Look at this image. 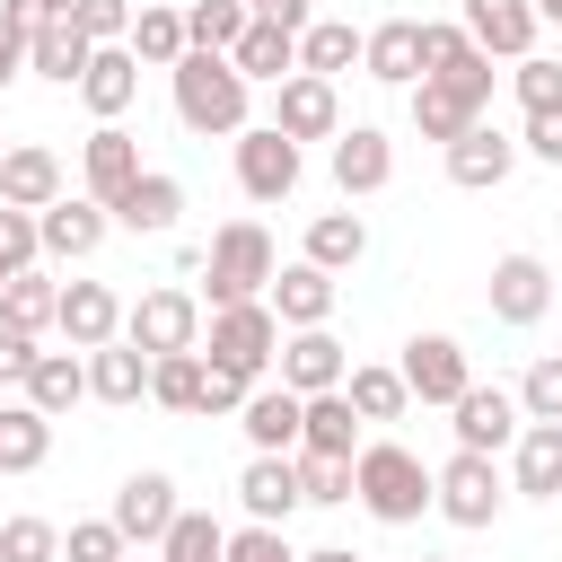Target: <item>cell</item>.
Returning a JSON list of instances; mask_svg holds the SVG:
<instances>
[{"label":"cell","mask_w":562,"mask_h":562,"mask_svg":"<svg viewBox=\"0 0 562 562\" xmlns=\"http://www.w3.org/2000/svg\"><path fill=\"white\" fill-rule=\"evenodd\" d=\"M167 88H176V123L193 132V140H237L246 132V105H255V79L228 61V53H184L176 70H167Z\"/></svg>","instance_id":"1"},{"label":"cell","mask_w":562,"mask_h":562,"mask_svg":"<svg viewBox=\"0 0 562 562\" xmlns=\"http://www.w3.org/2000/svg\"><path fill=\"white\" fill-rule=\"evenodd\" d=\"M351 474H360V509H369L378 527H413V518L430 509V465H422L404 439H369V448L351 457Z\"/></svg>","instance_id":"2"},{"label":"cell","mask_w":562,"mask_h":562,"mask_svg":"<svg viewBox=\"0 0 562 562\" xmlns=\"http://www.w3.org/2000/svg\"><path fill=\"white\" fill-rule=\"evenodd\" d=\"M202 360H211V369H237V378L263 386V369L281 360V316H272V299L211 307V316H202Z\"/></svg>","instance_id":"3"},{"label":"cell","mask_w":562,"mask_h":562,"mask_svg":"<svg viewBox=\"0 0 562 562\" xmlns=\"http://www.w3.org/2000/svg\"><path fill=\"white\" fill-rule=\"evenodd\" d=\"M202 272H211V307H237V299H263V290H272L281 255H272L263 220H228V228L202 246Z\"/></svg>","instance_id":"4"},{"label":"cell","mask_w":562,"mask_h":562,"mask_svg":"<svg viewBox=\"0 0 562 562\" xmlns=\"http://www.w3.org/2000/svg\"><path fill=\"white\" fill-rule=\"evenodd\" d=\"M501 501H509V483H501V465H492V457H474V448H457V457L430 474V509H439L448 527H465V536H474V527H492V518H501Z\"/></svg>","instance_id":"5"},{"label":"cell","mask_w":562,"mask_h":562,"mask_svg":"<svg viewBox=\"0 0 562 562\" xmlns=\"http://www.w3.org/2000/svg\"><path fill=\"white\" fill-rule=\"evenodd\" d=\"M123 342H140L149 360L158 351H202V299L193 290H140L123 307Z\"/></svg>","instance_id":"6"},{"label":"cell","mask_w":562,"mask_h":562,"mask_svg":"<svg viewBox=\"0 0 562 562\" xmlns=\"http://www.w3.org/2000/svg\"><path fill=\"white\" fill-rule=\"evenodd\" d=\"M237 184H246V202H290L299 193V140L281 123H246L237 132Z\"/></svg>","instance_id":"7"},{"label":"cell","mask_w":562,"mask_h":562,"mask_svg":"<svg viewBox=\"0 0 562 562\" xmlns=\"http://www.w3.org/2000/svg\"><path fill=\"white\" fill-rule=\"evenodd\" d=\"M395 369H404L413 404H457V395L474 386V360H465V342H457V334H413Z\"/></svg>","instance_id":"8"},{"label":"cell","mask_w":562,"mask_h":562,"mask_svg":"<svg viewBox=\"0 0 562 562\" xmlns=\"http://www.w3.org/2000/svg\"><path fill=\"white\" fill-rule=\"evenodd\" d=\"M457 422V448H474V457H501V448H518V430H527V404L509 395V386H465L457 404H448Z\"/></svg>","instance_id":"9"},{"label":"cell","mask_w":562,"mask_h":562,"mask_svg":"<svg viewBox=\"0 0 562 562\" xmlns=\"http://www.w3.org/2000/svg\"><path fill=\"white\" fill-rule=\"evenodd\" d=\"M272 123H281L290 140H334V132H342V97H334V79L290 70V79L272 88Z\"/></svg>","instance_id":"10"},{"label":"cell","mask_w":562,"mask_h":562,"mask_svg":"<svg viewBox=\"0 0 562 562\" xmlns=\"http://www.w3.org/2000/svg\"><path fill=\"white\" fill-rule=\"evenodd\" d=\"M140 176H149V167H140V140H132L123 123H97V132H88V149H79V184H88V193L114 211V202H123Z\"/></svg>","instance_id":"11"},{"label":"cell","mask_w":562,"mask_h":562,"mask_svg":"<svg viewBox=\"0 0 562 562\" xmlns=\"http://www.w3.org/2000/svg\"><path fill=\"white\" fill-rule=\"evenodd\" d=\"M35 228H44V255H53V263H88V255L105 246L114 211H105L97 193H61L53 211H35Z\"/></svg>","instance_id":"12"},{"label":"cell","mask_w":562,"mask_h":562,"mask_svg":"<svg viewBox=\"0 0 562 562\" xmlns=\"http://www.w3.org/2000/svg\"><path fill=\"white\" fill-rule=\"evenodd\" d=\"M237 430H246V448H255V457H299L307 395H299V386H255V395H246V413H237Z\"/></svg>","instance_id":"13"},{"label":"cell","mask_w":562,"mask_h":562,"mask_svg":"<svg viewBox=\"0 0 562 562\" xmlns=\"http://www.w3.org/2000/svg\"><path fill=\"white\" fill-rule=\"evenodd\" d=\"M176 509H184V501H176V474L140 465V474H123V492H114V509H105V518H114L132 544H158V536L176 527Z\"/></svg>","instance_id":"14"},{"label":"cell","mask_w":562,"mask_h":562,"mask_svg":"<svg viewBox=\"0 0 562 562\" xmlns=\"http://www.w3.org/2000/svg\"><path fill=\"white\" fill-rule=\"evenodd\" d=\"M509 167H518V140H509L501 123H465V132L448 140V184H465V193L509 184Z\"/></svg>","instance_id":"15"},{"label":"cell","mask_w":562,"mask_h":562,"mask_svg":"<svg viewBox=\"0 0 562 562\" xmlns=\"http://www.w3.org/2000/svg\"><path fill=\"white\" fill-rule=\"evenodd\" d=\"M457 26H465L492 61H527L544 18H536V0H465V18H457Z\"/></svg>","instance_id":"16"},{"label":"cell","mask_w":562,"mask_h":562,"mask_svg":"<svg viewBox=\"0 0 562 562\" xmlns=\"http://www.w3.org/2000/svg\"><path fill=\"white\" fill-rule=\"evenodd\" d=\"M53 334H61L70 351H97V342L123 334V299H114L105 281H61V316H53Z\"/></svg>","instance_id":"17"},{"label":"cell","mask_w":562,"mask_h":562,"mask_svg":"<svg viewBox=\"0 0 562 562\" xmlns=\"http://www.w3.org/2000/svg\"><path fill=\"white\" fill-rule=\"evenodd\" d=\"M553 290H562V281H553L536 255H501V263H492V316H501V325H536V316L553 307Z\"/></svg>","instance_id":"18"},{"label":"cell","mask_w":562,"mask_h":562,"mask_svg":"<svg viewBox=\"0 0 562 562\" xmlns=\"http://www.w3.org/2000/svg\"><path fill=\"white\" fill-rule=\"evenodd\" d=\"M281 386H299V395H325V386H342L351 378V360H342V342L325 334V325H299L290 342H281Z\"/></svg>","instance_id":"19"},{"label":"cell","mask_w":562,"mask_h":562,"mask_svg":"<svg viewBox=\"0 0 562 562\" xmlns=\"http://www.w3.org/2000/svg\"><path fill=\"white\" fill-rule=\"evenodd\" d=\"M237 501H246V518H263V527H290V509H307V492H299V457H246V474H237Z\"/></svg>","instance_id":"20"},{"label":"cell","mask_w":562,"mask_h":562,"mask_svg":"<svg viewBox=\"0 0 562 562\" xmlns=\"http://www.w3.org/2000/svg\"><path fill=\"white\" fill-rule=\"evenodd\" d=\"M79 97H88V114H97V123H123V114H132V97H140V53H132V44H97V61H88Z\"/></svg>","instance_id":"21"},{"label":"cell","mask_w":562,"mask_h":562,"mask_svg":"<svg viewBox=\"0 0 562 562\" xmlns=\"http://www.w3.org/2000/svg\"><path fill=\"white\" fill-rule=\"evenodd\" d=\"M263 299H272V316H281L290 334H299V325H325V316H334V272L299 255V263H281V272H272V290H263Z\"/></svg>","instance_id":"22"},{"label":"cell","mask_w":562,"mask_h":562,"mask_svg":"<svg viewBox=\"0 0 562 562\" xmlns=\"http://www.w3.org/2000/svg\"><path fill=\"white\" fill-rule=\"evenodd\" d=\"M0 202L53 211V202H61V158H53L44 140H9V158H0Z\"/></svg>","instance_id":"23"},{"label":"cell","mask_w":562,"mask_h":562,"mask_svg":"<svg viewBox=\"0 0 562 562\" xmlns=\"http://www.w3.org/2000/svg\"><path fill=\"white\" fill-rule=\"evenodd\" d=\"M88 61H97V35H88L79 18H53V26L26 44V70H35V79H53V88H79V79H88Z\"/></svg>","instance_id":"24"},{"label":"cell","mask_w":562,"mask_h":562,"mask_svg":"<svg viewBox=\"0 0 562 562\" xmlns=\"http://www.w3.org/2000/svg\"><path fill=\"white\" fill-rule=\"evenodd\" d=\"M386 176H395V140H386L378 123L334 132V184H342V193H378Z\"/></svg>","instance_id":"25"},{"label":"cell","mask_w":562,"mask_h":562,"mask_svg":"<svg viewBox=\"0 0 562 562\" xmlns=\"http://www.w3.org/2000/svg\"><path fill=\"white\" fill-rule=\"evenodd\" d=\"M509 492H518V501H562V422H527V430H518Z\"/></svg>","instance_id":"26"},{"label":"cell","mask_w":562,"mask_h":562,"mask_svg":"<svg viewBox=\"0 0 562 562\" xmlns=\"http://www.w3.org/2000/svg\"><path fill=\"white\" fill-rule=\"evenodd\" d=\"M360 70L386 79V88H413V79H422V18H386V26H369Z\"/></svg>","instance_id":"27"},{"label":"cell","mask_w":562,"mask_h":562,"mask_svg":"<svg viewBox=\"0 0 562 562\" xmlns=\"http://www.w3.org/2000/svg\"><path fill=\"white\" fill-rule=\"evenodd\" d=\"M88 395H97V404H140V395H149V351L123 342V334L97 342V351H88Z\"/></svg>","instance_id":"28"},{"label":"cell","mask_w":562,"mask_h":562,"mask_svg":"<svg viewBox=\"0 0 562 562\" xmlns=\"http://www.w3.org/2000/svg\"><path fill=\"white\" fill-rule=\"evenodd\" d=\"M228 61H237L246 79H272V88H281V79L299 70V35H290L281 18H246V35L228 44Z\"/></svg>","instance_id":"29"},{"label":"cell","mask_w":562,"mask_h":562,"mask_svg":"<svg viewBox=\"0 0 562 562\" xmlns=\"http://www.w3.org/2000/svg\"><path fill=\"white\" fill-rule=\"evenodd\" d=\"M176 211H184V184H176L167 167H149V176L114 202V228H132V237H167V228H176Z\"/></svg>","instance_id":"30"},{"label":"cell","mask_w":562,"mask_h":562,"mask_svg":"<svg viewBox=\"0 0 562 562\" xmlns=\"http://www.w3.org/2000/svg\"><path fill=\"white\" fill-rule=\"evenodd\" d=\"M18 386H26V404H35V413H53V422H61V413L88 395V351H35V369H26Z\"/></svg>","instance_id":"31"},{"label":"cell","mask_w":562,"mask_h":562,"mask_svg":"<svg viewBox=\"0 0 562 562\" xmlns=\"http://www.w3.org/2000/svg\"><path fill=\"white\" fill-rule=\"evenodd\" d=\"M465 123H483V105H474L465 88H448V79H413V132H422V140L448 149Z\"/></svg>","instance_id":"32"},{"label":"cell","mask_w":562,"mask_h":562,"mask_svg":"<svg viewBox=\"0 0 562 562\" xmlns=\"http://www.w3.org/2000/svg\"><path fill=\"white\" fill-rule=\"evenodd\" d=\"M299 448H316V457H360V413H351L342 386L307 395V430H299Z\"/></svg>","instance_id":"33"},{"label":"cell","mask_w":562,"mask_h":562,"mask_svg":"<svg viewBox=\"0 0 562 562\" xmlns=\"http://www.w3.org/2000/svg\"><path fill=\"white\" fill-rule=\"evenodd\" d=\"M44 457H53V413L0 404V474H35Z\"/></svg>","instance_id":"34"},{"label":"cell","mask_w":562,"mask_h":562,"mask_svg":"<svg viewBox=\"0 0 562 562\" xmlns=\"http://www.w3.org/2000/svg\"><path fill=\"white\" fill-rule=\"evenodd\" d=\"M360 255H369V220H360V211H316V220H307V263L351 272Z\"/></svg>","instance_id":"35"},{"label":"cell","mask_w":562,"mask_h":562,"mask_svg":"<svg viewBox=\"0 0 562 562\" xmlns=\"http://www.w3.org/2000/svg\"><path fill=\"white\" fill-rule=\"evenodd\" d=\"M202 386H211V360H202V351H158V360H149V404L202 413Z\"/></svg>","instance_id":"36"},{"label":"cell","mask_w":562,"mask_h":562,"mask_svg":"<svg viewBox=\"0 0 562 562\" xmlns=\"http://www.w3.org/2000/svg\"><path fill=\"white\" fill-rule=\"evenodd\" d=\"M0 316H9V325H26V334H44V325L61 316V281H44V263L9 272V281H0Z\"/></svg>","instance_id":"37"},{"label":"cell","mask_w":562,"mask_h":562,"mask_svg":"<svg viewBox=\"0 0 562 562\" xmlns=\"http://www.w3.org/2000/svg\"><path fill=\"white\" fill-rule=\"evenodd\" d=\"M360 26H342V18H316L307 35H299V70H316V79H342L351 61H360Z\"/></svg>","instance_id":"38"},{"label":"cell","mask_w":562,"mask_h":562,"mask_svg":"<svg viewBox=\"0 0 562 562\" xmlns=\"http://www.w3.org/2000/svg\"><path fill=\"white\" fill-rule=\"evenodd\" d=\"M158 562H228V527L211 509H176V527L158 536Z\"/></svg>","instance_id":"39"},{"label":"cell","mask_w":562,"mask_h":562,"mask_svg":"<svg viewBox=\"0 0 562 562\" xmlns=\"http://www.w3.org/2000/svg\"><path fill=\"white\" fill-rule=\"evenodd\" d=\"M132 53H140L149 70H176V61L193 53V35H184V9H140V18H132Z\"/></svg>","instance_id":"40"},{"label":"cell","mask_w":562,"mask_h":562,"mask_svg":"<svg viewBox=\"0 0 562 562\" xmlns=\"http://www.w3.org/2000/svg\"><path fill=\"white\" fill-rule=\"evenodd\" d=\"M342 395H351V413H360V422H404V404H413L404 369H351V378H342Z\"/></svg>","instance_id":"41"},{"label":"cell","mask_w":562,"mask_h":562,"mask_svg":"<svg viewBox=\"0 0 562 562\" xmlns=\"http://www.w3.org/2000/svg\"><path fill=\"white\" fill-rule=\"evenodd\" d=\"M299 492H307L316 509H342V501H360V474H351V457H316V448H299Z\"/></svg>","instance_id":"42"},{"label":"cell","mask_w":562,"mask_h":562,"mask_svg":"<svg viewBox=\"0 0 562 562\" xmlns=\"http://www.w3.org/2000/svg\"><path fill=\"white\" fill-rule=\"evenodd\" d=\"M246 18H255V0H193V9H184V35H193L202 53H228V44L246 35Z\"/></svg>","instance_id":"43"},{"label":"cell","mask_w":562,"mask_h":562,"mask_svg":"<svg viewBox=\"0 0 562 562\" xmlns=\"http://www.w3.org/2000/svg\"><path fill=\"white\" fill-rule=\"evenodd\" d=\"M123 553H132V536L114 518H70V536H61V562H123Z\"/></svg>","instance_id":"44"},{"label":"cell","mask_w":562,"mask_h":562,"mask_svg":"<svg viewBox=\"0 0 562 562\" xmlns=\"http://www.w3.org/2000/svg\"><path fill=\"white\" fill-rule=\"evenodd\" d=\"M0 562H61V527L53 518H0Z\"/></svg>","instance_id":"45"},{"label":"cell","mask_w":562,"mask_h":562,"mask_svg":"<svg viewBox=\"0 0 562 562\" xmlns=\"http://www.w3.org/2000/svg\"><path fill=\"white\" fill-rule=\"evenodd\" d=\"M509 88H518V105H527V114H553V105H562V61L527 53V61H509Z\"/></svg>","instance_id":"46"},{"label":"cell","mask_w":562,"mask_h":562,"mask_svg":"<svg viewBox=\"0 0 562 562\" xmlns=\"http://www.w3.org/2000/svg\"><path fill=\"white\" fill-rule=\"evenodd\" d=\"M26 263H44V228H35V211L0 202V272H26Z\"/></svg>","instance_id":"47"},{"label":"cell","mask_w":562,"mask_h":562,"mask_svg":"<svg viewBox=\"0 0 562 562\" xmlns=\"http://www.w3.org/2000/svg\"><path fill=\"white\" fill-rule=\"evenodd\" d=\"M518 404H527V422H562V351H544V360L518 378Z\"/></svg>","instance_id":"48"},{"label":"cell","mask_w":562,"mask_h":562,"mask_svg":"<svg viewBox=\"0 0 562 562\" xmlns=\"http://www.w3.org/2000/svg\"><path fill=\"white\" fill-rule=\"evenodd\" d=\"M228 562H307V553H299V544H290L281 527H263V518H246V527L228 536Z\"/></svg>","instance_id":"49"},{"label":"cell","mask_w":562,"mask_h":562,"mask_svg":"<svg viewBox=\"0 0 562 562\" xmlns=\"http://www.w3.org/2000/svg\"><path fill=\"white\" fill-rule=\"evenodd\" d=\"M132 18H140L132 0H79V26H88L97 44H132Z\"/></svg>","instance_id":"50"},{"label":"cell","mask_w":562,"mask_h":562,"mask_svg":"<svg viewBox=\"0 0 562 562\" xmlns=\"http://www.w3.org/2000/svg\"><path fill=\"white\" fill-rule=\"evenodd\" d=\"M518 149H527V158H544V167H562V105H553V114H527Z\"/></svg>","instance_id":"51"},{"label":"cell","mask_w":562,"mask_h":562,"mask_svg":"<svg viewBox=\"0 0 562 562\" xmlns=\"http://www.w3.org/2000/svg\"><path fill=\"white\" fill-rule=\"evenodd\" d=\"M246 395H255V378H237V369H211V386H202V413H246Z\"/></svg>","instance_id":"52"},{"label":"cell","mask_w":562,"mask_h":562,"mask_svg":"<svg viewBox=\"0 0 562 562\" xmlns=\"http://www.w3.org/2000/svg\"><path fill=\"white\" fill-rule=\"evenodd\" d=\"M26 369H35V334L0 316V378H26Z\"/></svg>","instance_id":"53"},{"label":"cell","mask_w":562,"mask_h":562,"mask_svg":"<svg viewBox=\"0 0 562 562\" xmlns=\"http://www.w3.org/2000/svg\"><path fill=\"white\" fill-rule=\"evenodd\" d=\"M0 18H9V26L26 35V44H35V35H44V26L61 18V9H53V0H0Z\"/></svg>","instance_id":"54"},{"label":"cell","mask_w":562,"mask_h":562,"mask_svg":"<svg viewBox=\"0 0 562 562\" xmlns=\"http://www.w3.org/2000/svg\"><path fill=\"white\" fill-rule=\"evenodd\" d=\"M255 18H281L290 35H307V26H316V18H307V0H255Z\"/></svg>","instance_id":"55"},{"label":"cell","mask_w":562,"mask_h":562,"mask_svg":"<svg viewBox=\"0 0 562 562\" xmlns=\"http://www.w3.org/2000/svg\"><path fill=\"white\" fill-rule=\"evenodd\" d=\"M18 70H26V35H18V26H9V18H0V88H9V79H18Z\"/></svg>","instance_id":"56"},{"label":"cell","mask_w":562,"mask_h":562,"mask_svg":"<svg viewBox=\"0 0 562 562\" xmlns=\"http://www.w3.org/2000/svg\"><path fill=\"white\" fill-rule=\"evenodd\" d=\"M307 562H360V553H351V544H316Z\"/></svg>","instance_id":"57"},{"label":"cell","mask_w":562,"mask_h":562,"mask_svg":"<svg viewBox=\"0 0 562 562\" xmlns=\"http://www.w3.org/2000/svg\"><path fill=\"white\" fill-rule=\"evenodd\" d=\"M536 18H544V26H562V0H536Z\"/></svg>","instance_id":"58"},{"label":"cell","mask_w":562,"mask_h":562,"mask_svg":"<svg viewBox=\"0 0 562 562\" xmlns=\"http://www.w3.org/2000/svg\"><path fill=\"white\" fill-rule=\"evenodd\" d=\"M53 9H61V18H79V0H53Z\"/></svg>","instance_id":"59"},{"label":"cell","mask_w":562,"mask_h":562,"mask_svg":"<svg viewBox=\"0 0 562 562\" xmlns=\"http://www.w3.org/2000/svg\"><path fill=\"white\" fill-rule=\"evenodd\" d=\"M422 562H457V553H422Z\"/></svg>","instance_id":"60"},{"label":"cell","mask_w":562,"mask_h":562,"mask_svg":"<svg viewBox=\"0 0 562 562\" xmlns=\"http://www.w3.org/2000/svg\"><path fill=\"white\" fill-rule=\"evenodd\" d=\"M0 158H9V140H0Z\"/></svg>","instance_id":"61"},{"label":"cell","mask_w":562,"mask_h":562,"mask_svg":"<svg viewBox=\"0 0 562 562\" xmlns=\"http://www.w3.org/2000/svg\"><path fill=\"white\" fill-rule=\"evenodd\" d=\"M123 562H132V553H123Z\"/></svg>","instance_id":"62"},{"label":"cell","mask_w":562,"mask_h":562,"mask_svg":"<svg viewBox=\"0 0 562 562\" xmlns=\"http://www.w3.org/2000/svg\"><path fill=\"white\" fill-rule=\"evenodd\" d=\"M0 281H9V272H0Z\"/></svg>","instance_id":"63"}]
</instances>
